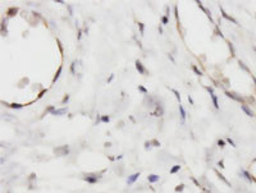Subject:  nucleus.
<instances>
[{"mask_svg": "<svg viewBox=\"0 0 256 193\" xmlns=\"http://www.w3.org/2000/svg\"><path fill=\"white\" fill-rule=\"evenodd\" d=\"M54 152H55L56 155H60V156H63V155L68 154V147H67V146H63V147H60V148H55Z\"/></svg>", "mask_w": 256, "mask_h": 193, "instance_id": "1", "label": "nucleus"}, {"mask_svg": "<svg viewBox=\"0 0 256 193\" xmlns=\"http://www.w3.org/2000/svg\"><path fill=\"white\" fill-rule=\"evenodd\" d=\"M138 176H140V173H135V174H132V175L127 179V183H128V184H133L136 180L138 179Z\"/></svg>", "mask_w": 256, "mask_h": 193, "instance_id": "2", "label": "nucleus"}, {"mask_svg": "<svg viewBox=\"0 0 256 193\" xmlns=\"http://www.w3.org/2000/svg\"><path fill=\"white\" fill-rule=\"evenodd\" d=\"M136 68H137V70L140 72L141 74H146V69L144 68V65L141 64L140 60H137V61H136Z\"/></svg>", "mask_w": 256, "mask_h": 193, "instance_id": "3", "label": "nucleus"}, {"mask_svg": "<svg viewBox=\"0 0 256 193\" xmlns=\"http://www.w3.org/2000/svg\"><path fill=\"white\" fill-rule=\"evenodd\" d=\"M85 180L88 182V183H96L97 180H99V176H96V175H86L85 176Z\"/></svg>", "mask_w": 256, "mask_h": 193, "instance_id": "4", "label": "nucleus"}, {"mask_svg": "<svg viewBox=\"0 0 256 193\" xmlns=\"http://www.w3.org/2000/svg\"><path fill=\"white\" fill-rule=\"evenodd\" d=\"M159 179H160V176L156 175V174H150V175L147 176V180L150 183H156V182H159Z\"/></svg>", "mask_w": 256, "mask_h": 193, "instance_id": "5", "label": "nucleus"}, {"mask_svg": "<svg viewBox=\"0 0 256 193\" xmlns=\"http://www.w3.org/2000/svg\"><path fill=\"white\" fill-rule=\"evenodd\" d=\"M67 113V109L65 107H63V109H58V110H53V115H63V114Z\"/></svg>", "mask_w": 256, "mask_h": 193, "instance_id": "6", "label": "nucleus"}, {"mask_svg": "<svg viewBox=\"0 0 256 193\" xmlns=\"http://www.w3.org/2000/svg\"><path fill=\"white\" fill-rule=\"evenodd\" d=\"M242 110H243V111H245L246 114H247L248 116H252V115H254V113H252L251 110H250V109H248V107L246 106V105H242Z\"/></svg>", "mask_w": 256, "mask_h": 193, "instance_id": "7", "label": "nucleus"}, {"mask_svg": "<svg viewBox=\"0 0 256 193\" xmlns=\"http://www.w3.org/2000/svg\"><path fill=\"white\" fill-rule=\"evenodd\" d=\"M211 99H213V104H214V106H215L216 109H218V107H219V104H218V99H216V96H215L214 93H211Z\"/></svg>", "mask_w": 256, "mask_h": 193, "instance_id": "8", "label": "nucleus"}, {"mask_svg": "<svg viewBox=\"0 0 256 193\" xmlns=\"http://www.w3.org/2000/svg\"><path fill=\"white\" fill-rule=\"evenodd\" d=\"M179 170H181V166H179V165H174L172 169H170V174H175L177 171H179Z\"/></svg>", "mask_w": 256, "mask_h": 193, "instance_id": "9", "label": "nucleus"}, {"mask_svg": "<svg viewBox=\"0 0 256 193\" xmlns=\"http://www.w3.org/2000/svg\"><path fill=\"white\" fill-rule=\"evenodd\" d=\"M179 111H181V116H182V119L184 120V118H186V111H184V109H183V106H182V105H179Z\"/></svg>", "mask_w": 256, "mask_h": 193, "instance_id": "10", "label": "nucleus"}, {"mask_svg": "<svg viewBox=\"0 0 256 193\" xmlns=\"http://www.w3.org/2000/svg\"><path fill=\"white\" fill-rule=\"evenodd\" d=\"M222 14H223V17H224V18H227V19H229V21H232V22H233V23H237V21H236V19H233V18H232V17H229V15H227V14H225V13H224V12H223V10H222Z\"/></svg>", "mask_w": 256, "mask_h": 193, "instance_id": "11", "label": "nucleus"}, {"mask_svg": "<svg viewBox=\"0 0 256 193\" xmlns=\"http://www.w3.org/2000/svg\"><path fill=\"white\" fill-rule=\"evenodd\" d=\"M216 174H218V176H219V178H220V179H222V180H223V182H224V183H225V184H228V185H229V182H228V180H227L225 178H224V176L222 175V174H219V173H218V171H216Z\"/></svg>", "mask_w": 256, "mask_h": 193, "instance_id": "12", "label": "nucleus"}, {"mask_svg": "<svg viewBox=\"0 0 256 193\" xmlns=\"http://www.w3.org/2000/svg\"><path fill=\"white\" fill-rule=\"evenodd\" d=\"M13 109H21V107H23V105H21V104H13V105H10Z\"/></svg>", "mask_w": 256, "mask_h": 193, "instance_id": "13", "label": "nucleus"}, {"mask_svg": "<svg viewBox=\"0 0 256 193\" xmlns=\"http://www.w3.org/2000/svg\"><path fill=\"white\" fill-rule=\"evenodd\" d=\"M60 72H62V67L59 68V69H58V73H56V75L54 77V82H55V81H56V79H58V78H59V74H60Z\"/></svg>", "mask_w": 256, "mask_h": 193, "instance_id": "14", "label": "nucleus"}, {"mask_svg": "<svg viewBox=\"0 0 256 193\" xmlns=\"http://www.w3.org/2000/svg\"><path fill=\"white\" fill-rule=\"evenodd\" d=\"M183 187H184L183 184L178 185V187H177V188H175V192H182V191H183Z\"/></svg>", "mask_w": 256, "mask_h": 193, "instance_id": "15", "label": "nucleus"}, {"mask_svg": "<svg viewBox=\"0 0 256 193\" xmlns=\"http://www.w3.org/2000/svg\"><path fill=\"white\" fill-rule=\"evenodd\" d=\"M192 69H193V70H195V73H196V74H198V75H201V72H200V70H198V69H197V68H196V67H195V65H193V67H192Z\"/></svg>", "mask_w": 256, "mask_h": 193, "instance_id": "16", "label": "nucleus"}, {"mask_svg": "<svg viewBox=\"0 0 256 193\" xmlns=\"http://www.w3.org/2000/svg\"><path fill=\"white\" fill-rule=\"evenodd\" d=\"M101 120H103V122H105V123H108L109 122V116H103V118H101Z\"/></svg>", "mask_w": 256, "mask_h": 193, "instance_id": "17", "label": "nucleus"}, {"mask_svg": "<svg viewBox=\"0 0 256 193\" xmlns=\"http://www.w3.org/2000/svg\"><path fill=\"white\" fill-rule=\"evenodd\" d=\"M162 22H163V24H166V23H168V18H166V17H163V18H162Z\"/></svg>", "mask_w": 256, "mask_h": 193, "instance_id": "18", "label": "nucleus"}, {"mask_svg": "<svg viewBox=\"0 0 256 193\" xmlns=\"http://www.w3.org/2000/svg\"><path fill=\"white\" fill-rule=\"evenodd\" d=\"M218 145H219L220 147H224V141L223 140H219V141H218Z\"/></svg>", "mask_w": 256, "mask_h": 193, "instance_id": "19", "label": "nucleus"}, {"mask_svg": "<svg viewBox=\"0 0 256 193\" xmlns=\"http://www.w3.org/2000/svg\"><path fill=\"white\" fill-rule=\"evenodd\" d=\"M173 92H174V93H175V96H177V99H178V100H181V96H179V93H178V92H177V91H175V90H173Z\"/></svg>", "mask_w": 256, "mask_h": 193, "instance_id": "20", "label": "nucleus"}, {"mask_svg": "<svg viewBox=\"0 0 256 193\" xmlns=\"http://www.w3.org/2000/svg\"><path fill=\"white\" fill-rule=\"evenodd\" d=\"M227 141H228V142H229V143H230V145H232V146H233V147H236V145H234V142H233L232 140H230V138H228V140H227Z\"/></svg>", "mask_w": 256, "mask_h": 193, "instance_id": "21", "label": "nucleus"}, {"mask_svg": "<svg viewBox=\"0 0 256 193\" xmlns=\"http://www.w3.org/2000/svg\"><path fill=\"white\" fill-rule=\"evenodd\" d=\"M138 88H140V90H141V91H142V92H144V93H146V92H147V91H146V88H144V87H141V86L138 87Z\"/></svg>", "mask_w": 256, "mask_h": 193, "instance_id": "22", "label": "nucleus"}, {"mask_svg": "<svg viewBox=\"0 0 256 193\" xmlns=\"http://www.w3.org/2000/svg\"><path fill=\"white\" fill-rule=\"evenodd\" d=\"M219 166H220V167H224V162H223V160H220V161H219Z\"/></svg>", "mask_w": 256, "mask_h": 193, "instance_id": "23", "label": "nucleus"}, {"mask_svg": "<svg viewBox=\"0 0 256 193\" xmlns=\"http://www.w3.org/2000/svg\"><path fill=\"white\" fill-rule=\"evenodd\" d=\"M68 99H69V97H68V96H65L64 99H63V102H65V101H68Z\"/></svg>", "mask_w": 256, "mask_h": 193, "instance_id": "24", "label": "nucleus"}, {"mask_svg": "<svg viewBox=\"0 0 256 193\" xmlns=\"http://www.w3.org/2000/svg\"><path fill=\"white\" fill-rule=\"evenodd\" d=\"M254 81H255V83H256V78H254Z\"/></svg>", "mask_w": 256, "mask_h": 193, "instance_id": "25", "label": "nucleus"}, {"mask_svg": "<svg viewBox=\"0 0 256 193\" xmlns=\"http://www.w3.org/2000/svg\"><path fill=\"white\" fill-rule=\"evenodd\" d=\"M255 161H256V159H255Z\"/></svg>", "mask_w": 256, "mask_h": 193, "instance_id": "26", "label": "nucleus"}]
</instances>
